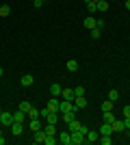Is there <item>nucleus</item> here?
I'll return each instance as SVG.
<instances>
[{
	"label": "nucleus",
	"instance_id": "1",
	"mask_svg": "<svg viewBox=\"0 0 130 145\" xmlns=\"http://www.w3.org/2000/svg\"><path fill=\"white\" fill-rule=\"evenodd\" d=\"M11 123H13V113L2 110V113H0V126H9L11 128Z\"/></svg>",
	"mask_w": 130,
	"mask_h": 145
},
{
	"label": "nucleus",
	"instance_id": "2",
	"mask_svg": "<svg viewBox=\"0 0 130 145\" xmlns=\"http://www.w3.org/2000/svg\"><path fill=\"white\" fill-rule=\"evenodd\" d=\"M59 104H61V100L52 95V97L48 100V106H46V110H48V113H59Z\"/></svg>",
	"mask_w": 130,
	"mask_h": 145
},
{
	"label": "nucleus",
	"instance_id": "3",
	"mask_svg": "<svg viewBox=\"0 0 130 145\" xmlns=\"http://www.w3.org/2000/svg\"><path fill=\"white\" fill-rule=\"evenodd\" d=\"M87 143V137L80 132V130H76V132H72V145H82Z\"/></svg>",
	"mask_w": 130,
	"mask_h": 145
},
{
	"label": "nucleus",
	"instance_id": "4",
	"mask_svg": "<svg viewBox=\"0 0 130 145\" xmlns=\"http://www.w3.org/2000/svg\"><path fill=\"white\" fill-rule=\"evenodd\" d=\"M74 102L72 100H61V104H59V113H69V110H74Z\"/></svg>",
	"mask_w": 130,
	"mask_h": 145
},
{
	"label": "nucleus",
	"instance_id": "5",
	"mask_svg": "<svg viewBox=\"0 0 130 145\" xmlns=\"http://www.w3.org/2000/svg\"><path fill=\"white\" fill-rule=\"evenodd\" d=\"M56 137H59V143L61 145H72V132H65V130H63V132H59L56 134Z\"/></svg>",
	"mask_w": 130,
	"mask_h": 145
},
{
	"label": "nucleus",
	"instance_id": "6",
	"mask_svg": "<svg viewBox=\"0 0 130 145\" xmlns=\"http://www.w3.org/2000/svg\"><path fill=\"white\" fill-rule=\"evenodd\" d=\"M46 137H48V134H46V130H37V132H33V143H43V141H46Z\"/></svg>",
	"mask_w": 130,
	"mask_h": 145
},
{
	"label": "nucleus",
	"instance_id": "7",
	"mask_svg": "<svg viewBox=\"0 0 130 145\" xmlns=\"http://www.w3.org/2000/svg\"><path fill=\"white\" fill-rule=\"evenodd\" d=\"M13 121H15V123H26V113L18 108L15 113H13Z\"/></svg>",
	"mask_w": 130,
	"mask_h": 145
},
{
	"label": "nucleus",
	"instance_id": "8",
	"mask_svg": "<svg viewBox=\"0 0 130 145\" xmlns=\"http://www.w3.org/2000/svg\"><path fill=\"white\" fill-rule=\"evenodd\" d=\"M22 132H24V123H15V121H13L11 123V134L13 137H20Z\"/></svg>",
	"mask_w": 130,
	"mask_h": 145
},
{
	"label": "nucleus",
	"instance_id": "9",
	"mask_svg": "<svg viewBox=\"0 0 130 145\" xmlns=\"http://www.w3.org/2000/svg\"><path fill=\"white\" fill-rule=\"evenodd\" d=\"M74 106H76L78 110H80V108H85V106H87V97H85V95H78V97H74Z\"/></svg>",
	"mask_w": 130,
	"mask_h": 145
},
{
	"label": "nucleus",
	"instance_id": "10",
	"mask_svg": "<svg viewBox=\"0 0 130 145\" xmlns=\"http://www.w3.org/2000/svg\"><path fill=\"white\" fill-rule=\"evenodd\" d=\"M82 126H85V123H80L78 119H74V121H69V123H67V130H69V132H76V130H80Z\"/></svg>",
	"mask_w": 130,
	"mask_h": 145
},
{
	"label": "nucleus",
	"instance_id": "11",
	"mask_svg": "<svg viewBox=\"0 0 130 145\" xmlns=\"http://www.w3.org/2000/svg\"><path fill=\"white\" fill-rule=\"evenodd\" d=\"M61 91H63V87L59 85V82H54V85H50V95L59 97V95H61Z\"/></svg>",
	"mask_w": 130,
	"mask_h": 145
},
{
	"label": "nucleus",
	"instance_id": "12",
	"mask_svg": "<svg viewBox=\"0 0 130 145\" xmlns=\"http://www.w3.org/2000/svg\"><path fill=\"white\" fill-rule=\"evenodd\" d=\"M28 123H31V132H37V130H41V117H37V119H31Z\"/></svg>",
	"mask_w": 130,
	"mask_h": 145
},
{
	"label": "nucleus",
	"instance_id": "13",
	"mask_svg": "<svg viewBox=\"0 0 130 145\" xmlns=\"http://www.w3.org/2000/svg\"><path fill=\"white\" fill-rule=\"evenodd\" d=\"M102 121H106V123H113V121H115L113 110H102Z\"/></svg>",
	"mask_w": 130,
	"mask_h": 145
},
{
	"label": "nucleus",
	"instance_id": "14",
	"mask_svg": "<svg viewBox=\"0 0 130 145\" xmlns=\"http://www.w3.org/2000/svg\"><path fill=\"white\" fill-rule=\"evenodd\" d=\"M95 5H98V11H100V13H106L108 9H111L108 0H100V2H95Z\"/></svg>",
	"mask_w": 130,
	"mask_h": 145
},
{
	"label": "nucleus",
	"instance_id": "15",
	"mask_svg": "<svg viewBox=\"0 0 130 145\" xmlns=\"http://www.w3.org/2000/svg\"><path fill=\"white\" fill-rule=\"evenodd\" d=\"M98 139H100V132H95V130H89V132H87V143H95Z\"/></svg>",
	"mask_w": 130,
	"mask_h": 145
},
{
	"label": "nucleus",
	"instance_id": "16",
	"mask_svg": "<svg viewBox=\"0 0 130 145\" xmlns=\"http://www.w3.org/2000/svg\"><path fill=\"white\" fill-rule=\"evenodd\" d=\"M33 82H35V78H33L31 74H24V76H22V87H33Z\"/></svg>",
	"mask_w": 130,
	"mask_h": 145
},
{
	"label": "nucleus",
	"instance_id": "17",
	"mask_svg": "<svg viewBox=\"0 0 130 145\" xmlns=\"http://www.w3.org/2000/svg\"><path fill=\"white\" fill-rule=\"evenodd\" d=\"M61 97H63V100H72V102H74V89H63Z\"/></svg>",
	"mask_w": 130,
	"mask_h": 145
},
{
	"label": "nucleus",
	"instance_id": "18",
	"mask_svg": "<svg viewBox=\"0 0 130 145\" xmlns=\"http://www.w3.org/2000/svg\"><path fill=\"white\" fill-rule=\"evenodd\" d=\"M100 134H113V128H111V123H102V126H100Z\"/></svg>",
	"mask_w": 130,
	"mask_h": 145
},
{
	"label": "nucleus",
	"instance_id": "19",
	"mask_svg": "<svg viewBox=\"0 0 130 145\" xmlns=\"http://www.w3.org/2000/svg\"><path fill=\"white\" fill-rule=\"evenodd\" d=\"M111 128H113V132H122V130H124V121H117V119H115L111 123Z\"/></svg>",
	"mask_w": 130,
	"mask_h": 145
},
{
	"label": "nucleus",
	"instance_id": "20",
	"mask_svg": "<svg viewBox=\"0 0 130 145\" xmlns=\"http://www.w3.org/2000/svg\"><path fill=\"white\" fill-rule=\"evenodd\" d=\"M95 26H98V20H93V18H87L85 20V28L91 30V28H95Z\"/></svg>",
	"mask_w": 130,
	"mask_h": 145
},
{
	"label": "nucleus",
	"instance_id": "21",
	"mask_svg": "<svg viewBox=\"0 0 130 145\" xmlns=\"http://www.w3.org/2000/svg\"><path fill=\"white\" fill-rule=\"evenodd\" d=\"M43 130H46V134H59L56 132V123H46Z\"/></svg>",
	"mask_w": 130,
	"mask_h": 145
},
{
	"label": "nucleus",
	"instance_id": "22",
	"mask_svg": "<svg viewBox=\"0 0 130 145\" xmlns=\"http://www.w3.org/2000/svg\"><path fill=\"white\" fill-rule=\"evenodd\" d=\"M26 117H28V119H37V117H41V115H39V110L35 108V106H33V108L28 110V113H26Z\"/></svg>",
	"mask_w": 130,
	"mask_h": 145
},
{
	"label": "nucleus",
	"instance_id": "23",
	"mask_svg": "<svg viewBox=\"0 0 130 145\" xmlns=\"http://www.w3.org/2000/svg\"><path fill=\"white\" fill-rule=\"evenodd\" d=\"M85 5H87V11H89V13H95V11H98V5H95V2H91V0H87Z\"/></svg>",
	"mask_w": 130,
	"mask_h": 145
},
{
	"label": "nucleus",
	"instance_id": "24",
	"mask_svg": "<svg viewBox=\"0 0 130 145\" xmlns=\"http://www.w3.org/2000/svg\"><path fill=\"white\" fill-rule=\"evenodd\" d=\"M9 13H11V7H9V5H2V7H0V18H7Z\"/></svg>",
	"mask_w": 130,
	"mask_h": 145
},
{
	"label": "nucleus",
	"instance_id": "25",
	"mask_svg": "<svg viewBox=\"0 0 130 145\" xmlns=\"http://www.w3.org/2000/svg\"><path fill=\"white\" fill-rule=\"evenodd\" d=\"M67 69L69 72H76V69H78V61H74V59L67 61Z\"/></svg>",
	"mask_w": 130,
	"mask_h": 145
},
{
	"label": "nucleus",
	"instance_id": "26",
	"mask_svg": "<svg viewBox=\"0 0 130 145\" xmlns=\"http://www.w3.org/2000/svg\"><path fill=\"white\" fill-rule=\"evenodd\" d=\"M31 108H33V104H31V102H20V110H24V113H28Z\"/></svg>",
	"mask_w": 130,
	"mask_h": 145
},
{
	"label": "nucleus",
	"instance_id": "27",
	"mask_svg": "<svg viewBox=\"0 0 130 145\" xmlns=\"http://www.w3.org/2000/svg\"><path fill=\"white\" fill-rule=\"evenodd\" d=\"M117 97H119V91H117V89H111V91H108V100H113V102H115Z\"/></svg>",
	"mask_w": 130,
	"mask_h": 145
},
{
	"label": "nucleus",
	"instance_id": "28",
	"mask_svg": "<svg viewBox=\"0 0 130 145\" xmlns=\"http://www.w3.org/2000/svg\"><path fill=\"white\" fill-rule=\"evenodd\" d=\"M102 110H113V100H106V102H102Z\"/></svg>",
	"mask_w": 130,
	"mask_h": 145
},
{
	"label": "nucleus",
	"instance_id": "29",
	"mask_svg": "<svg viewBox=\"0 0 130 145\" xmlns=\"http://www.w3.org/2000/svg\"><path fill=\"white\" fill-rule=\"evenodd\" d=\"M78 95H85V87H76L74 89V97H78Z\"/></svg>",
	"mask_w": 130,
	"mask_h": 145
},
{
	"label": "nucleus",
	"instance_id": "30",
	"mask_svg": "<svg viewBox=\"0 0 130 145\" xmlns=\"http://www.w3.org/2000/svg\"><path fill=\"white\" fill-rule=\"evenodd\" d=\"M100 30H102V28H98V26L91 28V37H93V39H100Z\"/></svg>",
	"mask_w": 130,
	"mask_h": 145
},
{
	"label": "nucleus",
	"instance_id": "31",
	"mask_svg": "<svg viewBox=\"0 0 130 145\" xmlns=\"http://www.w3.org/2000/svg\"><path fill=\"white\" fill-rule=\"evenodd\" d=\"M124 130H130V117H124Z\"/></svg>",
	"mask_w": 130,
	"mask_h": 145
},
{
	"label": "nucleus",
	"instance_id": "32",
	"mask_svg": "<svg viewBox=\"0 0 130 145\" xmlns=\"http://www.w3.org/2000/svg\"><path fill=\"white\" fill-rule=\"evenodd\" d=\"M124 117H130V106H124Z\"/></svg>",
	"mask_w": 130,
	"mask_h": 145
},
{
	"label": "nucleus",
	"instance_id": "33",
	"mask_svg": "<svg viewBox=\"0 0 130 145\" xmlns=\"http://www.w3.org/2000/svg\"><path fill=\"white\" fill-rule=\"evenodd\" d=\"M33 5H35V7H37V9H39V7H43V0H35Z\"/></svg>",
	"mask_w": 130,
	"mask_h": 145
},
{
	"label": "nucleus",
	"instance_id": "34",
	"mask_svg": "<svg viewBox=\"0 0 130 145\" xmlns=\"http://www.w3.org/2000/svg\"><path fill=\"white\" fill-rule=\"evenodd\" d=\"M7 143V139H5V137H0V145H5Z\"/></svg>",
	"mask_w": 130,
	"mask_h": 145
},
{
	"label": "nucleus",
	"instance_id": "35",
	"mask_svg": "<svg viewBox=\"0 0 130 145\" xmlns=\"http://www.w3.org/2000/svg\"><path fill=\"white\" fill-rule=\"evenodd\" d=\"M126 9H128V11H130V0H126Z\"/></svg>",
	"mask_w": 130,
	"mask_h": 145
},
{
	"label": "nucleus",
	"instance_id": "36",
	"mask_svg": "<svg viewBox=\"0 0 130 145\" xmlns=\"http://www.w3.org/2000/svg\"><path fill=\"white\" fill-rule=\"evenodd\" d=\"M2 74H5V69H0V78H2Z\"/></svg>",
	"mask_w": 130,
	"mask_h": 145
},
{
	"label": "nucleus",
	"instance_id": "37",
	"mask_svg": "<svg viewBox=\"0 0 130 145\" xmlns=\"http://www.w3.org/2000/svg\"><path fill=\"white\" fill-rule=\"evenodd\" d=\"M0 137H2V126H0Z\"/></svg>",
	"mask_w": 130,
	"mask_h": 145
},
{
	"label": "nucleus",
	"instance_id": "38",
	"mask_svg": "<svg viewBox=\"0 0 130 145\" xmlns=\"http://www.w3.org/2000/svg\"><path fill=\"white\" fill-rule=\"evenodd\" d=\"M85 2H87V0H85ZM91 2H100V0H91Z\"/></svg>",
	"mask_w": 130,
	"mask_h": 145
},
{
	"label": "nucleus",
	"instance_id": "39",
	"mask_svg": "<svg viewBox=\"0 0 130 145\" xmlns=\"http://www.w3.org/2000/svg\"><path fill=\"white\" fill-rule=\"evenodd\" d=\"M128 137H130V130H128Z\"/></svg>",
	"mask_w": 130,
	"mask_h": 145
},
{
	"label": "nucleus",
	"instance_id": "40",
	"mask_svg": "<svg viewBox=\"0 0 130 145\" xmlns=\"http://www.w3.org/2000/svg\"><path fill=\"white\" fill-rule=\"evenodd\" d=\"M0 113H2V110H0Z\"/></svg>",
	"mask_w": 130,
	"mask_h": 145
}]
</instances>
